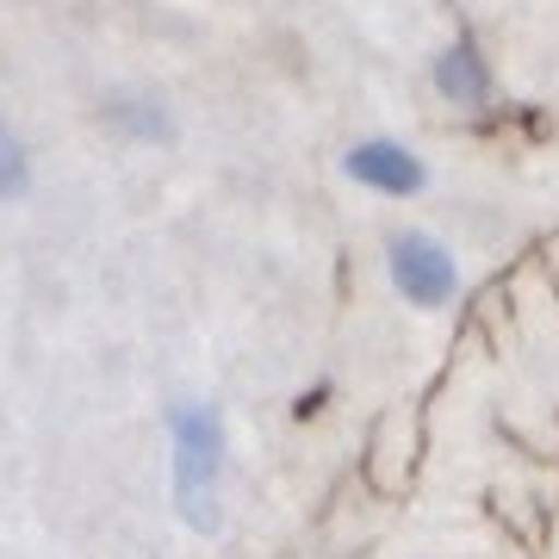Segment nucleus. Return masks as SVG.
Returning a JSON list of instances; mask_svg holds the SVG:
<instances>
[{
  "instance_id": "3",
  "label": "nucleus",
  "mask_w": 559,
  "mask_h": 559,
  "mask_svg": "<svg viewBox=\"0 0 559 559\" xmlns=\"http://www.w3.org/2000/svg\"><path fill=\"white\" fill-rule=\"evenodd\" d=\"M342 175L355 180V187H367V193H385V200H411V193L429 187L423 156L399 138H360L355 150L342 156Z\"/></svg>"
},
{
  "instance_id": "1",
  "label": "nucleus",
  "mask_w": 559,
  "mask_h": 559,
  "mask_svg": "<svg viewBox=\"0 0 559 559\" xmlns=\"http://www.w3.org/2000/svg\"><path fill=\"white\" fill-rule=\"evenodd\" d=\"M224 417L218 404L180 399L168 404V485H175V516L193 535H218L224 503H218V473H224Z\"/></svg>"
},
{
  "instance_id": "2",
  "label": "nucleus",
  "mask_w": 559,
  "mask_h": 559,
  "mask_svg": "<svg viewBox=\"0 0 559 559\" xmlns=\"http://www.w3.org/2000/svg\"><path fill=\"white\" fill-rule=\"evenodd\" d=\"M385 274L404 293V305H417V311H441L460 293V261L429 230H399L385 242Z\"/></svg>"
},
{
  "instance_id": "5",
  "label": "nucleus",
  "mask_w": 559,
  "mask_h": 559,
  "mask_svg": "<svg viewBox=\"0 0 559 559\" xmlns=\"http://www.w3.org/2000/svg\"><path fill=\"white\" fill-rule=\"evenodd\" d=\"M100 124L119 143H175V106L162 94H138V87H119L100 100Z\"/></svg>"
},
{
  "instance_id": "6",
  "label": "nucleus",
  "mask_w": 559,
  "mask_h": 559,
  "mask_svg": "<svg viewBox=\"0 0 559 559\" xmlns=\"http://www.w3.org/2000/svg\"><path fill=\"white\" fill-rule=\"evenodd\" d=\"M25 193H32V150L0 119V200H25Z\"/></svg>"
},
{
  "instance_id": "4",
  "label": "nucleus",
  "mask_w": 559,
  "mask_h": 559,
  "mask_svg": "<svg viewBox=\"0 0 559 559\" xmlns=\"http://www.w3.org/2000/svg\"><path fill=\"white\" fill-rule=\"evenodd\" d=\"M429 81H436V94L441 100H454V106H485L491 100V62H485L479 38H466L460 32L454 44H441V57L429 62Z\"/></svg>"
}]
</instances>
